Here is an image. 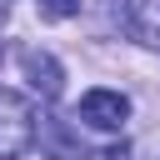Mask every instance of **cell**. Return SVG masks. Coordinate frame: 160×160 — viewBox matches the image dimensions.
I'll return each instance as SVG.
<instances>
[{"label": "cell", "instance_id": "3957f363", "mask_svg": "<svg viewBox=\"0 0 160 160\" xmlns=\"http://www.w3.org/2000/svg\"><path fill=\"white\" fill-rule=\"evenodd\" d=\"M115 20L130 40L160 50V0H115Z\"/></svg>", "mask_w": 160, "mask_h": 160}, {"label": "cell", "instance_id": "7a4b0ae2", "mask_svg": "<svg viewBox=\"0 0 160 160\" xmlns=\"http://www.w3.org/2000/svg\"><path fill=\"white\" fill-rule=\"evenodd\" d=\"M125 115H130V100L120 95V90H85L80 95V110H75V120H85L90 130H120L125 125Z\"/></svg>", "mask_w": 160, "mask_h": 160}, {"label": "cell", "instance_id": "52a82bcc", "mask_svg": "<svg viewBox=\"0 0 160 160\" xmlns=\"http://www.w3.org/2000/svg\"><path fill=\"white\" fill-rule=\"evenodd\" d=\"M0 65H5V45H0Z\"/></svg>", "mask_w": 160, "mask_h": 160}, {"label": "cell", "instance_id": "5b68a950", "mask_svg": "<svg viewBox=\"0 0 160 160\" xmlns=\"http://www.w3.org/2000/svg\"><path fill=\"white\" fill-rule=\"evenodd\" d=\"M35 10H40V20H70V15H80V0H35Z\"/></svg>", "mask_w": 160, "mask_h": 160}, {"label": "cell", "instance_id": "6da1fadb", "mask_svg": "<svg viewBox=\"0 0 160 160\" xmlns=\"http://www.w3.org/2000/svg\"><path fill=\"white\" fill-rule=\"evenodd\" d=\"M35 145V115L20 95H0V160H20Z\"/></svg>", "mask_w": 160, "mask_h": 160}, {"label": "cell", "instance_id": "8992f818", "mask_svg": "<svg viewBox=\"0 0 160 160\" xmlns=\"http://www.w3.org/2000/svg\"><path fill=\"white\" fill-rule=\"evenodd\" d=\"M5 20H10V0H0V30H5Z\"/></svg>", "mask_w": 160, "mask_h": 160}, {"label": "cell", "instance_id": "277c9868", "mask_svg": "<svg viewBox=\"0 0 160 160\" xmlns=\"http://www.w3.org/2000/svg\"><path fill=\"white\" fill-rule=\"evenodd\" d=\"M20 70H25V85L35 90V95H45V100H55L60 90H65V70H60V60L50 55V50H20Z\"/></svg>", "mask_w": 160, "mask_h": 160}]
</instances>
